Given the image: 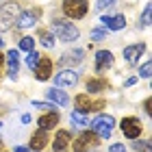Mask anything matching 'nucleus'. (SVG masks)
Here are the masks:
<instances>
[{
  "mask_svg": "<svg viewBox=\"0 0 152 152\" xmlns=\"http://www.w3.org/2000/svg\"><path fill=\"white\" fill-rule=\"evenodd\" d=\"M18 15H20L18 4H13V2L2 4V7H0V31H7L13 22H15Z\"/></svg>",
  "mask_w": 152,
  "mask_h": 152,
  "instance_id": "obj_5",
  "label": "nucleus"
},
{
  "mask_svg": "<svg viewBox=\"0 0 152 152\" xmlns=\"http://www.w3.org/2000/svg\"><path fill=\"white\" fill-rule=\"evenodd\" d=\"M4 61H7V72H9V76L11 78H15L18 76V72H20V52L13 48V50H9L7 52V57H4Z\"/></svg>",
  "mask_w": 152,
  "mask_h": 152,
  "instance_id": "obj_11",
  "label": "nucleus"
},
{
  "mask_svg": "<svg viewBox=\"0 0 152 152\" xmlns=\"http://www.w3.org/2000/svg\"><path fill=\"white\" fill-rule=\"evenodd\" d=\"M104 109V100L98 98V100H91L89 94H80L76 98V111L80 113H87V111H102Z\"/></svg>",
  "mask_w": 152,
  "mask_h": 152,
  "instance_id": "obj_4",
  "label": "nucleus"
},
{
  "mask_svg": "<svg viewBox=\"0 0 152 152\" xmlns=\"http://www.w3.org/2000/svg\"><path fill=\"white\" fill-rule=\"evenodd\" d=\"M33 107L35 109H44V111H54V107H52V102H33Z\"/></svg>",
  "mask_w": 152,
  "mask_h": 152,
  "instance_id": "obj_26",
  "label": "nucleus"
},
{
  "mask_svg": "<svg viewBox=\"0 0 152 152\" xmlns=\"http://www.w3.org/2000/svg\"><path fill=\"white\" fill-rule=\"evenodd\" d=\"M102 24H107L111 31H122L124 26H126V18H124V15H113V18L104 15V18H102Z\"/></svg>",
  "mask_w": 152,
  "mask_h": 152,
  "instance_id": "obj_16",
  "label": "nucleus"
},
{
  "mask_svg": "<svg viewBox=\"0 0 152 152\" xmlns=\"http://www.w3.org/2000/svg\"><path fill=\"white\" fill-rule=\"evenodd\" d=\"M46 98H48V102H52V104H59V107H67V102H70L67 94L63 91V89H59V87L48 89V91H46Z\"/></svg>",
  "mask_w": 152,
  "mask_h": 152,
  "instance_id": "obj_9",
  "label": "nucleus"
},
{
  "mask_svg": "<svg viewBox=\"0 0 152 152\" xmlns=\"http://www.w3.org/2000/svg\"><path fill=\"white\" fill-rule=\"evenodd\" d=\"M143 50H146V44H135V46H126L124 48V59L130 61V63H135L137 59L143 54Z\"/></svg>",
  "mask_w": 152,
  "mask_h": 152,
  "instance_id": "obj_15",
  "label": "nucleus"
},
{
  "mask_svg": "<svg viewBox=\"0 0 152 152\" xmlns=\"http://www.w3.org/2000/svg\"><path fill=\"white\" fill-rule=\"evenodd\" d=\"M50 72H52V61L48 57H39V63L35 65L37 80H48V78H50Z\"/></svg>",
  "mask_w": 152,
  "mask_h": 152,
  "instance_id": "obj_10",
  "label": "nucleus"
},
{
  "mask_svg": "<svg viewBox=\"0 0 152 152\" xmlns=\"http://www.w3.org/2000/svg\"><path fill=\"white\" fill-rule=\"evenodd\" d=\"M135 83H137V78H128L126 83H124V85H126V87H133V85H135Z\"/></svg>",
  "mask_w": 152,
  "mask_h": 152,
  "instance_id": "obj_33",
  "label": "nucleus"
},
{
  "mask_svg": "<svg viewBox=\"0 0 152 152\" xmlns=\"http://www.w3.org/2000/svg\"><path fill=\"white\" fill-rule=\"evenodd\" d=\"M46 146H48V130L37 128L35 133H33V137H31V148L35 152V150H44Z\"/></svg>",
  "mask_w": 152,
  "mask_h": 152,
  "instance_id": "obj_12",
  "label": "nucleus"
},
{
  "mask_svg": "<svg viewBox=\"0 0 152 152\" xmlns=\"http://www.w3.org/2000/svg\"><path fill=\"white\" fill-rule=\"evenodd\" d=\"M135 150H139V152H150V143H148V141H137V143H135Z\"/></svg>",
  "mask_w": 152,
  "mask_h": 152,
  "instance_id": "obj_29",
  "label": "nucleus"
},
{
  "mask_svg": "<svg viewBox=\"0 0 152 152\" xmlns=\"http://www.w3.org/2000/svg\"><path fill=\"white\" fill-rule=\"evenodd\" d=\"M54 33L61 41H76L78 39V28L74 24H67V22H54Z\"/></svg>",
  "mask_w": 152,
  "mask_h": 152,
  "instance_id": "obj_7",
  "label": "nucleus"
},
{
  "mask_svg": "<svg viewBox=\"0 0 152 152\" xmlns=\"http://www.w3.org/2000/svg\"><path fill=\"white\" fill-rule=\"evenodd\" d=\"M143 109H146V113H150V100L143 102Z\"/></svg>",
  "mask_w": 152,
  "mask_h": 152,
  "instance_id": "obj_35",
  "label": "nucleus"
},
{
  "mask_svg": "<svg viewBox=\"0 0 152 152\" xmlns=\"http://www.w3.org/2000/svg\"><path fill=\"white\" fill-rule=\"evenodd\" d=\"M141 22H143V26H150V4H146V9H143Z\"/></svg>",
  "mask_w": 152,
  "mask_h": 152,
  "instance_id": "obj_28",
  "label": "nucleus"
},
{
  "mask_svg": "<svg viewBox=\"0 0 152 152\" xmlns=\"http://www.w3.org/2000/svg\"><path fill=\"white\" fill-rule=\"evenodd\" d=\"M111 63H113V54L109 52V50L96 52V70H98V72L107 70V67H111Z\"/></svg>",
  "mask_w": 152,
  "mask_h": 152,
  "instance_id": "obj_14",
  "label": "nucleus"
},
{
  "mask_svg": "<svg viewBox=\"0 0 152 152\" xmlns=\"http://www.w3.org/2000/svg\"><path fill=\"white\" fill-rule=\"evenodd\" d=\"M0 128H2V124H0Z\"/></svg>",
  "mask_w": 152,
  "mask_h": 152,
  "instance_id": "obj_38",
  "label": "nucleus"
},
{
  "mask_svg": "<svg viewBox=\"0 0 152 152\" xmlns=\"http://www.w3.org/2000/svg\"><path fill=\"white\" fill-rule=\"evenodd\" d=\"M120 128H122L124 137H128V139H137V137L141 135V122L137 120V117H133V115L124 117L120 122Z\"/></svg>",
  "mask_w": 152,
  "mask_h": 152,
  "instance_id": "obj_6",
  "label": "nucleus"
},
{
  "mask_svg": "<svg viewBox=\"0 0 152 152\" xmlns=\"http://www.w3.org/2000/svg\"><path fill=\"white\" fill-rule=\"evenodd\" d=\"M59 124V113L57 111H50V113H46V115H41L39 120H37V126L41 128V130H50V128H54Z\"/></svg>",
  "mask_w": 152,
  "mask_h": 152,
  "instance_id": "obj_13",
  "label": "nucleus"
},
{
  "mask_svg": "<svg viewBox=\"0 0 152 152\" xmlns=\"http://www.w3.org/2000/svg\"><path fill=\"white\" fill-rule=\"evenodd\" d=\"M20 48H22V50H26V52H31L33 48H35V39H33V37H22V41H20Z\"/></svg>",
  "mask_w": 152,
  "mask_h": 152,
  "instance_id": "obj_23",
  "label": "nucleus"
},
{
  "mask_svg": "<svg viewBox=\"0 0 152 152\" xmlns=\"http://www.w3.org/2000/svg\"><path fill=\"white\" fill-rule=\"evenodd\" d=\"M2 65H4V57H0V70H2Z\"/></svg>",
  "mask_w": 152,
  "mask_h": 152,
  "instance_id": "obj_36",
  "label": "nucleus"
},
{
  "mask_svg": "<svg viewBox=\"0 0 152 152\" xmlns=\"http://www.w3.org/2000/svg\"><path fill=\"white\" fill-rule=\"evenodd\" d=\"M100 146V137L94 130H85L78 135V139L74 141V152H91Z\"/></svg>",
  "mask_w": 152,
  "mask_h": 152,
  "instance_id": "obj_2",
  "label": "nucleus"
},
{
  "mask_svg": "<svg viewBox=\"0 0 152 152\" xmlns=\"http://www.w3.org/2000/svg\"><path fill=\"white\" fill-rule=\"evenodd\" d=\"M15 152H33V150L26 148V146H15Z\"/></svg>",
  "mask_w": 152,
  "mask_h": 152,
  "instance_id": "obj_32",
  "label": "nucleus"
},
{
  "mask_svg": "<svg viewBox=\"0 0 152 152\" xmlns=\"http://www.w3.org/2000/svg\"><path fill=\"white\" fill-rule=\"evenodd\" d=\"M111 4H115V0H98V11L102 13L104 9H109Z\"/></svg>",
  "mask_w": 152,
  "mask_h": 152,
  "instance_id": "obj_27",
  "label": "nucleus"
},
{
  "mask_svg": "<svg viewBox=\"0 0 152 152\" xmlns=\"http://www.w3.org/2000/svg\"><path fill=\"white\" fill-rule=\"evenodd\" d=\"M78 83V74L74 70H63L59 72V76H54V85L59 89H67V87H74Z\"/></svg>",
  "mask_w": 152,
  "mask_h": 152,
  "instance_id": "obj_8",
  "label": "nucleus"
},
{
  "mask_svg": "<svg viewBox=\"0 0 152 152\" xmlns=\"http://www.w3.org/2000/svg\"><path fill=\"white\" fill-rule=\"evenodd\" d=\"M72 124L74 128H87L89 126V120H87V113H80V111H72Z\"/></svg>",
  "mask_w": 152,
  "mask_h": 152,
  "instance_id": "obj_18",
  "label": "nucleus"
},
{
  "mask_svg": "<svg viewBox=\"0 0 152 152\" xmlns=\"http://www.w3.org/2000/svg\"><path fill=\"white\" fill-rule=\"evenodd\" d=\"M111 152H126V148H124V143H113Z\"/></svg>",
  "mask_w": 152,
  "mask_h": 152,
  "instance_id": "obj_31",
  "label": "nucleus"
},
{
  "mask_svg": "<svg viewBox=\"0 0 152 152\" xmlns=\"http://www.w3.org/2000/svg\"><path fill=\"white\" fill-rule=\"evenodd\" d=\"M113 126H115V120L111 115H107V113L94 117V122H91V130L100 137V139H109L111 133H113Z\"/></svg>",
  "mask_w": 152,
  "mask_h": 152,
  "instance_id": "obj_1",
  "label": "nucleus"
},
{
  "mask_svg": "<svg viewBox=\"0 0 152 152\" xmlns=\"http://www.w3.org/2000/svg\"><path fill=\"white\" fill-rule=\"evenodd\" d=\"M35 24V15L33 13H20L18 15V26H22V28H28V26Z\"/></svg>",
  "mask_w": 152,
  "mask_h": 152,
  "instance_id": "obj_20",
  "label": "nucleus"
},
{
  "mask_svg": "<svg viewBox=\"0 0 152 152\" xmlns=\"http://www.w3.org/2000/svg\"><path fill=\"white\" fill-rule=\"evenodd\" d=\"M104 37H107V31H104V28H96V31L91 33V39H94V41H102Z\"/></svg>",
  "mask_w": 152,
  "mask_h": 152,
  "instance_id": "obj_25",
  "label": "nucleus"
},
{
  "mask_svg": "<svg viewBox=\"0 0 152 152\" xmlns=\"http://www.w3.org/2000/svg\"><path fill=\"white\" fill-rule=\"evenodd\" d=\"M102 89H104V80H89L87 83V91L89 94H98V91H102Z\"/></svg>",
  "mask_w": 152,
  "mask_h": 152,
  "instance_id": "obj_22",
  "label": "nucleus"
},
{
  "mask_svg": "<svg viewBox=\"0 0 152 152\" xmlns=\"http://www.w3.org/2000/svg\"><path fill=\"white\" fill-rule=\"evenodd\" d=\"M67 143H70V133H67V130H59L57 137H54L52 148H54V152H63L67 148Z\"/></svg>",
  "mask_w": 152,
  "mask_h": 152,
  "instance_id": "obj_17",
  "label": "nucleus"
},
{
  "mask_svg": "<svg viewBox=\"0 0 152 152\" xmlns=\"http://www.w3.org/2000/svg\"><path fill=\"white\" fill-rule=\"evenodd\" d=\"M39 41L46 48H52L54 46V35H52V33H48V31H39Z\"/></svg>",
  "mask_w": 152,
  "mask_h": 152,
  "instance_id": "obj_21",
  "label": "nucleus"
},
{
  "mask_svg": "<svg viewBox=\"0 0 152 152\" xmlns=\"http://www.w3.org/2000/svg\"><path fill=\"white\" fill-rule=\"evenodd\" d=\"M83 57H85V52H83V50H74L70 54H63V57H61V63H63V65H67V63H80Z\"/></svg>",
  "mask_w": 152,
  "mask_h": 152,
  "instance_id": "obj_19",
  "label": "nucleus"
},
{
  "mask_svg": "<svg viewBox=\"0 0 152 152\" xmlns=\"http://www.w3.org/2000/svg\"><path fill=\"white\" fill-rule=\"evenodd\" d=\"M2 44H4V41H2V37H0V48H2Z\"/></svg>",
  "mask_w": 152,
  "mask_h": 152,
  "instance_id": "obj_37",
  "label": "nucleus"
},
{
  "mask_svg": "<svg viewBox=\"0 0 152 152\" xmlns=\"http://www.w3.org/2000/svg\"><path fill=\"white\" fill-rule=\"evenodd\" d=\"M28 122H31V115L24 113V115H22V124H28Z\"/></svg>",
  "mask_w": 152,
  "mask_h": 152,
  "instance_id": "obj_34",
  "label": "nucleus"
},
{
  "mask_svg": "<svg viewBox=\"0 0 152 152\" xmlns=\"http://www.w3.org/2000/svg\"><path fill=\"white\" fill-rule=\"evenodd\" d=\"M139 74H141V78H150V63H143Z\"/></svg>",
  "mask_w": 152,
  "mask_h": 152,
  "instance_id": "obj_30",
  "label": "nucleus"
},
{
  "mask_svg": "<svg viewBox=\"0 0 152 152\" xmlns=\"http://www.w3.org/2000/svg\"><path fill=\"white\" fill-rule=\"evenodd\" d=\"M63 13L74 20L85 18L87 15V0H63Z\"/></svg>",
  "mask_w": 152,
  "mask_h": 152,
  "instance_id": "obj_3",
  "label": "nucleus"
},
{
  "mask_svg": "<svg viewBox=\"0 0 152 152\" xmlns=\"http://www.w3.org/2000/svg\"><path fill=\"white\" fill-rule=\"evenodd\" d=\"M39 63V54L35 52V50H31L28 52V57H26V65L31 67V70H35V65Z\"/></svg>",
  "mask_w": 152,
  "mask_h": 152,
  "instance_id": "obj_24",
  "label": "nucleus"
}]
</instances>
